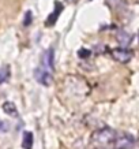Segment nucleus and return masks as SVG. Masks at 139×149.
Here are the masks:
<instances>
[{
	"mask_svg": "<svg viewBox=\"0 0 139 149\" xmlns=\"http://www.w3.org/2000/svg\"><path fill=\"white\" fill-rule=\"evenodd\" d=\"M116 131L111 129V127H102L100 130H95L93 134H91V138H90V145L91 148H106V146H111L113 145L115 140H116Z\"/></svg>",
	"mask_w": 139,
	"mask_h": 149,
	"instance_id": "obj_1",
	"label": "nucleus"
},
{
	"mask_svg": "<svg viewBox=\"0 0 139 149\" xmlns=\"http://www.w3.org/2000/svg\"><path fill=\"white\" fill-rule=\"evenodd\" d=\"M111 56L116 62L128 63L131 59H132V56H134V52L127 49V48H113V49H111Z\"/></svg>",
	"mask_w": 139,
	"mask_h": 149,
	"instance_id": "obj_2",
	"label": "nucleus"
},
{
	"mask_svg": "<svg viewBox=\"0 0 139 149\" xmlns=\"http://www.w3.org/2000/svg\"><path fill=\"white\" fill-rule=\"evenodd\" d=\"M34 77L38 81V84L44 86H49L52 84V74L49 72V68H46L45 66H40V67L36 68V71H34Z\"/></svg>",
	"mask_w": 139,
	"mask_h": 149,
	"instance_id": "obj_3",
	"label": "nucleus"
},
{
	"mask_svg": "<svg viewBox=\"0 0 139 149\" xmlns=\"http://www.w3.org/2000/svg\"><path fill=\"white\" fill-rule=\"evenodd\" d=\"M113 145L116 146V149H131L135 145V138L128 133H124V134L116 136Z\"/></svg>",
	"mask_w": 139,
	"mask_h": 149,
	"instance_id": "obj_4",
	"label": "nucleus"
},
{
	"mask_svg": "<svg viewBox=\"0 0 139 149\" xmlns=\"http://www.w3.org/2000/svg\"><path fill=\"white\" fill-rule=\"evenodd\" d=\"M116 40L121 47H128L132 42V36H131L130 33H127L126 30H120V32L117 33Z\"/></svg>",
	"mask_w": 139,
	"mask_h": 149,
	"instance_id": "obj_5",
	"label": "nucleus"
},
{
	"mask_svg": "<svg viewBox=\"0 0 139 149\" xmlns=\"http://www.w3.org/2000/svg\"><path fill=\"white\" fill-rule=\"evenodd\" d=\"M3 111H4L7 115H11V116H14V118L18 116L17 105H15L14 103H11V101H6V103L3 104Z\"/></svg>",
	"mask_w": 139,
	"mask_h": 149,
	"instance_id": "obj_6",
	"label": "nucleus"
},
{
	"mask_svg": "<svg viewBox=\"0 0 139 149\" xmlns=\"http://www.w3.org/2000/svg\"><path fill=\"white\" fill-rule=\"evenodd\" d=\"M55 4H56V11H53V13L50 14V17L48 18V21H46V25H48V26H52V25H53V23L57 21L59 14L62 13V4H60L59 1H56Z\"/></svg>",
	"mask_w": 139,
	"mask_h": 149,
	"instance_id": "obj_7",
	"label": "nucleus"
},
{
	"mask_svg": "<svg viewBox=\"0 0 139 149\" xmlns=\"http://www.w3.org/2000/svg\"><path fill=\"white\" fill-rule=\"evenodd\" d=\"M33 146V133L26 131L23 134V140H22V148L23 149H32Z\"/></svg>",
	"mask_w": 139,
	"mask_h": 149,
	"instance_id": "obj_8",
	"label": "nucleus"
},
{
	"mask_svg": "<svg viewBox=\"0 0 139 149\" xmlns=\"http://www.w3.org/2000/svg\"><path fill=\"white\" fill-rule=\"evenodd\" d=\"M108 3H109V6H111L112 8L117 10V11H120V10H123V8H126L127 7L126 0H108Z\"/></svg>",
	"mask_w": 139,
	"mask_h": 149,
	"instance_id": "obj_9",
	"label": "nucleus"
},
{
	"mask_svg": "<svg viewBox=\"0 0 139 149\" xmlns=\"http://www.w3.org/2000/svg\"><path fill=\"white\" fill-rule=\"evenodd\" d=\"M10 75H11V71H10L8 66H3V67H0V84H4V82L8 81Z\"/></svg>",
	"mask_w": 139,
	"mask_h": 149,
	"instance_id": "obj_10",
	"label": "nucleus"
},
{
	"mask_svg": "<svg viewBox=\"0 0 139 149\" xmlns=\"http://www.w3.org/2000/svg\"><path fill=\"white\" fill-rule=\"evenodd\" d=\"M30 23H32V13L30 11H27L26 15H25V21H23V26L27 27L30 26Z\"/></svg>",
	"mask_w": 139,
	"mask_h": 149,
	"instance_id": "obj_11",
	"label": "nucleus"
},
{
	"mask_svg": "<svg viewBox=\"0 0 139 149\" xmlns=\"http://www.w3.org/2000/svg\"><path fill=\"white\" fill-rule=\"evenodd\" d=\"M89 55H90V51H87V49H81L79 51V56H81L82 59H87L89 58Z\"/></svg>",
	"mask_w": 139,
	"mask_h": 149,
	"instance_id": "obj_12",
	"label": "nucleus"
},
{
	"mask_svg": "<svg viewBox=\"0 0 139 149\" xmlns=\"http://www.w3.org/2000/svg\"><path fill=\"white\" fill-rule=\"evenodd\" d=\"M7 129H8V127H7V125H6V123L0 119V131H7Z\"/></svg>",
	"mask_w": 139,
	"mask_h": 149,
	"instance_id": "obj_13",
	"label": "nucleus"
},
{
	"mask_svg": "<svg viewBox=\"0 0 139 149\" xmlns=\"http://www.w3.org/2000/svg\"><path fill=\"white\" fill-rule=\"evenodd\" d=\"M136 1H138V3H139V0H136Z\"/></svg>",
	"mask_w": 139,
	"mask_h": 149,
	"instance_id": "obj_14",
	"label": "nucleus"
}]
</instances>
